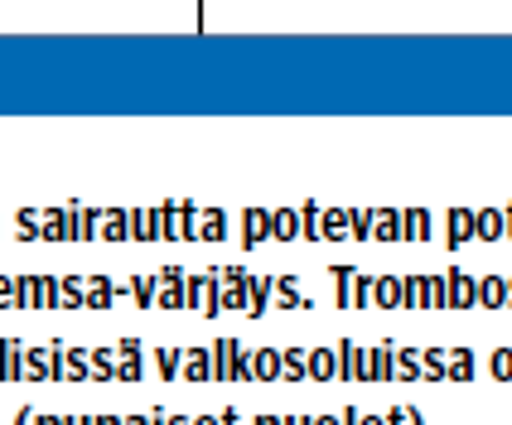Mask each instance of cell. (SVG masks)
I'll list each match as a JSON object with an SVG mask.
<instances>
[]
</instances>
